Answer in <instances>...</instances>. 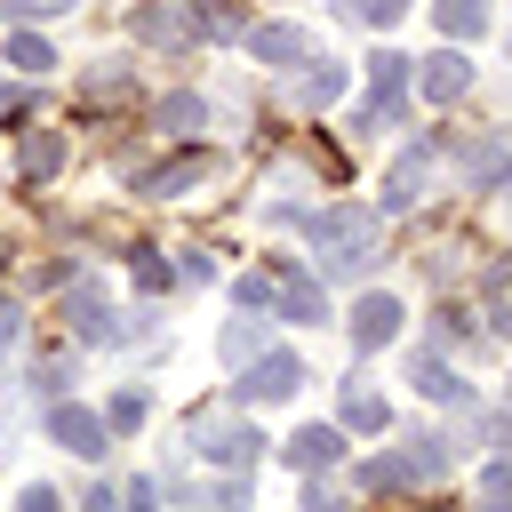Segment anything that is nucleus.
I'll return each mask as SVG.
<instances>
[{
    "instance_id": "f257e3e1",
    "label": "nucleus",
    "mask_w": 512,
    "mask_h": 512,
    "mask_svg": "<svg viewBox=\"0 0 512 512\" xmlns=\"http://www.w3.org/2000/svg\"><path fill=\"white\" fill-rule=\"evenodd\" d=\"M304 232H312V272H320V280H360V272L376 264L384 216H376V208H312Z\"/></svg>"
},
{
    "instance_id": "f03ea898",
    "label": "nucleus",
    "mask_w": 512,
    "mask_h": 512,
    "mask_svg": "<svg viewBox=\"0 0 512 512\" xmlns=\"http://www.w3.org/2000/svg\"><path fill=\"white\" fill-rule=\"evenodd\" d=\"M184 448H200L208 464H256L272 440L256 424H224V408H200V416H184Z\"/></svg>"
},
{
    "instance_id": "7ed1b4c3",
    "label": "nucleus",
    "mask_w": 512,
    "mask_h": 512,
    "mask_svg": "<svg viewBox=\"0 0 512 512\" xmlns=\"http://www.w3.org/2000/svg\"><path fill=\"white\" fill-rule=\"evenodd\" d=\"M240 368H248V376L232 384V400H296V392H304V360H296V352H248Z\"/></svg>"
},
{
    "instance_id": "20e7f679",
    "label": "nucleus",
    "mask_w": 512,
    "mask_h": 512,
    "mask_svg": "<svg viewBox=\"0 0 512 512\" xmlns=\"http://www.w3.org/2000/svg\"><path fill=\"white\" fill-rule=\"evenodd\" d=\"M432 184V144H408L392 168H384V192H376V216H408Z\"/></svg>"
},
{
    "instance_id": "39448f33",
    "label": "nucleus",
    "mask_w": 512,
    "mask_h": 512,
    "mask_svg": "<svg viewBox=\"0 0 512 512\" xmlns=\"http://www.w3.org/2000/svg\"><path fill=\"white\" fill-rule=\"evenodd\" d=\"M48 432H56L80 464H104V448H112V424H104V416H88V408H80V400H64V392H56V408H48Z\"/></svg>"
},
{
    "instance_id": "423d86ee",
    "label": "nucleus",
    "mask_w": 512,
    "mask_h": 512,
    "mask_svg": "<svg viewBox=\"0 0 512 512\" xmlns=\"http://www.w3.org/2000/svg\"><path fill=\"white\" fill-rule=\"evenodd\" d=\"M416 64V56H408ZM416 88H424V104H456L464 88H472V64H464V48H440V56H424L416 64Z\"/></svg>"
},
{
    "instance_id": "0eeeda50",
    "label": "nucleus",
    "mask_w": 512,
    "mask_h": 512,
    "mask_svg": "<svg viewBox=\"0 0 512 512\" xmlns=\"http://www.w3.org/2000/svg\"><path fill=\"white\" fill-rule=\"evenodd\" d=\"M200 176H208L200 152H176V160H160V168H128V184H136L144 200H184V184H200Z\"/></svg>"
},
{
    "instance_id": "6e6552de",
    "label": "nucleus",
    "mask_w": 512,
    "mask_h": 512,
    "mask_svg": "<svg viewBox=\"0 0 512 512\" xmlns=\"http://www.w3.org/2000/svg\"><path fill=\"white\" fill-rule=\"evenodd\" d=\"M400 320H408V312H400V296H384V288H376V296H360V304H352V344H360V352H376V344H392V336H400Z\"/></svg>"
},
{
    "instance_id": "1a4fd4ad",
    "label": "nucleus",
    "mask_w": 512,
    "mask_h": 512,
    "mask_svg": "<svg viewBox=\"0 0 512 512\" xmlns=\"http://www.w3.org/2000/svg\"><path fill=\"white\" fill-rule=\"evenodd\" d=\"M240 40H248L256 64H304V56H312V32H304V24H256V32H240Z\"/></svg>"
},
{
    "instance_id": "9d476101",
    "label": "nucleus",
    "mask_w": 512,
    "mask_h": 512,
    "mask_svg": "<svg viewBox=\"0 0 512 512\" xmlns=\"http://www.w3.org/2000/svg\"><path fill=\"white\" fill-rule=\"evenodd\" d=\"M408 384L424 392V400H448V408H472V392H464V376L440 360V352H416V368H408Z\"/></svg>"
},
{
    "instance_id": "9b49d317",
    "label": "nucleus",
    "mask_w": 512,
    "mask_h": 512,
    "mask_svg": "<svg viewBox=\"0 0 512 512\" xmlns=\"http://www.w3.org/2000/svg\"><path fill=\"white\" fill-rule=\"evenodd\" d=\"M240 8L232 0H184V40H240Z\"/></svg>"
},
{
    "instance_id": "f8f14e48",
    "label": "nucleus",
    "mask_w": 512,
    "mask_h": 512,
    "mask_svg": "<svg viewBox=\"0 0 512 512\" xmlns=\"http://www.w3.org/2000/svg\"><path fill=\"white\" fill-rule=\"evenodd\" d=\"M56 168H64V128H32L24 152H16V176H24V184H48Z\"/></svg>"
},
{
    "instance_id": "ddd939ff",
    "label": "nucleus",
    "mask_w": 512,
    "mask_h": 512,
    "mask_svg": "<svg viewBox=\"0 0 512 512\" xmlns=\"http://www.w3.org/2000/svg\"><path fill=\"white\" fill-rule=\"evenodd\" d=\"M336 456H344V424H304L288 440V464H304V472H328Z\"/></svg>"
},
{
    "instance_id": "4468645a",
    "label": "nucleus",
    "mask_w": 512,
    "mask_h": 512,
    "mask_svg": "<svg viewBox=\"0 0 512 512\" xmlns=\"http://www.w3.org/2000/svg\"><path fill=\"white\" fill-rule=\"evenodd\" d=\"M464 176H472V192H496V176H504V128H480V136H472Z\"/></svg>"
},
{
    "instance_id": "2eb2a0df",
    "label": "nucleus",
    "mask_w": 512,
    "mask_h": 512,
    "mask_svg": "<svg viewBox=\"0 0 512 512\" xmlns=\"http://www.w3.org/2000/svg\"><path fill=\"white\" fill-rule=\"evenodd\" d=\"M384 424H392L384 392H368L360 376H344V432H384Z\"/></svg>"
},
{
    "instance_id": "dca6fc26",
    "label": "nucleus",
    "mask_w": 512,
    "mask_h": 512,
    "mask_svg": "<svg viewBox=\"0 0 512 512\" xmlns=\"http://www.w3.org/2000/svg\"><path fill=\"white\" fill-rule=\"evenodd\" d=\"M432 24H440V40H480L488 32V0H432Z\"/></svg>"
},
{
    "instance_id": "f3484780",
    "label": "nucleus",
    "mask_w": 512,
    "mask_h": 512,
    "mask_svg": "<svg viewBox=\"0 0 512 512\" xmlns=\"http://www.w3.org/2000/svg\"><path fill=\"white\" fill-rule=\"evenodd\" d=\"M152 120H160V136H200V128H208V104L176 88V96H160V104H152Z\"/></svg>"
},
{
    "instance_id": "a211bd4d",
    "label": "nucleus",
    "mask_w": 512,
    "mask_h": 512,
    "mask_svg": "<svg viewBox=\"0 0 512 512\" xmlns=\"http://www.w3.org/2000/svg\"><path fill=\"white\" fill-rule=\"evenodd\" d=\"M128 32H136V40H160V48H176V40H184V16H176V8H160V0H144V8L128 16Z\"/></svg>"
},
{
    "instance_id": "6ab92c4d",
    "label": "nucleus",
    "mask_w": 512,
    "mask_h": 512,
    "mask_svg": "<svg viewBox=\"0 0 512 512\" xmlns=\"http://www.w3.org/2000/svg\"><path fill=\"white\" fill-rule=\"evenodd\" d=\"M296 96H304V104H336V96H344V64H336V56H320V64L304 56V80H296Z\"/></svg>"
},
{
    "instance_id": "aec40b11",
    "label": "nucleus",
    "mask_w": 512,
    "mask_h": 512,
    "mask_svg": "<svg viewBox=\"0 0 512 512\" xmlns=\"http://www.w3.org/2000/svg\"><path fill=\"white\" fill-rule=\"evenodd\" d=\"M80 96H88V104H128V96H136V72H128V64H96V72L80 80Z\"/></svg>"
},
{
    "instance_id": "412c9836",
    "label": "nucleus",
    "mask_w": 512,
    "mask_h": 512,
    "mask_svg": "<svg viewBox=\"0 0 512 512\" xmlns=\"http://www.w3.org/2000/svg\"><path fill=\"white\" fill-rule=\"evenodd\" d=\"M368 88H376L384 104H400V88H408V56H400V48H376V56H368Z\"/></svg>"
},
{
    "instance_id": "4be33fe9",
    "label": "nucleus",
    "mask_w": 512,
    "mask_h": 512,
    "mask_svg": "<svg viewBox=\"0 0 512 512\" xmlns=\"http://www.w3.org/2000/svg\"><path fill=\"white\" fill-rule=\"evenodd\" d=\"M144 416H152V392H144V384H120V392H112V408H104V424H112V432H136Z\"/></svg>"
},
{
    "instance_id": "5701e85b",
    "label": "nucleus",
    "mask_w": 512,
    "mask_h": 512,
    "mask_svg": "<svg viewBox=\"0 0 512 512\" xmlns=\"http://www.w3.org/2000/svg\"><path fill=\"white\" fill-rule=\"evenodd\" d=\"M8 64H16V72H48V64H56V48H48L40 32H8Z\"/></svg>"
},
{
    "instance_id": "b1692460",
    "label": "nucleus",
    "mask_w": 512,
    "mask_h": 512,
    "mask_svg": "<svg viewBox=\"0 0 512 512\" xmlns=\"http://www.w3.org/2000/svg\"><path fill=\"white\" fill-rule=\"evenodd\" d=\"M232 296H240V312H264V320H272V264L240 272V280H232Z\"/></svg>"
},
{
    "instance_id": "393cba45",
    "label": "nucleus",
    "mask_w": 512,
    "mask_h": 512,
    "mask_svg": "<svg viewBox=\"0 0 512 512\" xmlns=\"http://www.w3.org/2000/svg\"><path fill=\"white\" fill-rule=\"evenodd\" d=\"M336 16H360V24H376V32H392V24L408 16V0H336Z\"/></svg>"
},
{
    "instance_id": "a878e982",
    "label": "nucleus",
    "mask_w": 512,
    "mask_h": 512,
    "mask_svg": "<svg viewBox=\"0 0 512 512\" xmlns=\"http://www.w3.org/2000/svg\"><path fill=\"white\" fill-rule=\"evenodd\" d=\"M64 384H72V352H48V360L32 368V392H40V400H56Z\"/></svg>"
},
{
    "instance_id": "bb28decb",
    "label": "nucleus",
    "mask_w": 512,
    "mask_h": 512,
    "mask_svg": "<svg viewBox=\"0 0 512 512\" xmlns=\"http://www.w3.org/2000/svg\"><path fill=\"white\" fill-rule=\"evenodd\" d=\"M248 352H264V320H256V328H248V320H232V328H224V360L240 368Z\"/></svg>"
},
{
    "instance_id": "cd10ccee",
    "label": "nucleus",
    "mask_w": 512,
    "mask_h": 512,
    "mask_svg": "<svg viewBox=\"0 0 512 512\" xmlns=\"http://www.w3.org/2000/svg\"><path fill=\"white\" fill-rule=\"evenodd\" d=\"M0 16H16V24H40V16H72V0H0Z\"/></svg>"
},
{
    "instance_id": "c85d7f7f",
    "label": "nucleus",
    "mask_w": 512,
    "mask_h": 512,
    "mask_svg": "<svg viewBox=\"0 0 512 512\" xmlns=\"http://www.w3.org/2000/svg\"><path fill=\"white\" fill-rule=\"evenodd\" d=\"M480 496H488V504H504V496H512V464H504V456L488 464V480H480Z\"/></svg>"
},
{
    "instance_id": "c756f323",
    "label": "nucleus",
    "mask_w": 512,
    "mask_h": 512,
    "mask_svg": "<svg viewBox=\"0 0 512 512\" xmlns=\"http://www.w3.org/2000/svg\"><path fill=\"white\" fill-rule=\"evenodd\" d=\"M16 336H24V304H16V296H0V352H8Z\"/></svg>"
},
{
    "instance_id": "7c9ffc66",
    "label": "nucleus",
    "mask_w": 512,
    "mask_h": 512,
    "mask_svg": "<svg viewBox=\"0 0 512 512\" xmlns=\"http://www.w3.org/2000/svg\"><path fill=\"white\" fill-rule=\"evenodd\" d=\"M176 272H184L192 288H200V280H216V264H208V248H184V264H176Z\"/></svg>"
},
{
    "instance_id": "2f4dec72",
    "label": "nucleus",
    "mask_w": 512,
    "mask_h": 512,
    "mask_svg": "<svg viewBox=\"0 0 512 512\" xmlns=\"http://www.w3.org/2000/svg\"><path fill=\"white\" fill-rule=\"evenodd\" d=\"M0 456H8V432H0Z\"/></svg>"
}]
</instances>
